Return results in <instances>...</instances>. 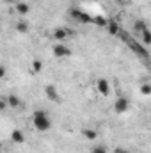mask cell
<instances>
[{
    "label": "cell",
    "mask_w": 151,
    "mask_h": 153,
    "mask_svg": "<svg viewBox=\"0 0 151 153\" xmlns=\"http://www.w3.org/2000/svg\"><path fill=\"white\" fill-rule=\"evenodd\" d=\"M32 123H34L38 132H46V130L52 128V121H50V117L44 111H36L32 114Z\"/></svg>",
    "instance_id": "1"
},
{
    "label": "cell",
    "mask_w": 151,
    "mask_h": 153,
    "mask_svg": "<svg viewBox=\"0 0 151 153\" xmlns=\"http://www.w3.org/2000/svg\"><path fill=\"white\" fill-rule=\"evenodd\" d=\"M128 109H130V100L126 96H119L114 102V111L117 114H124V112H128Z\"/></svg>",
    "instance_id": "2"
},
{
    "label": "cell",
    "mask_w": 151,
    "mask_h": 153,
    "mask_svg": "<svg viewBox=\"0 0 151 153\" xmlns=\"http://www.w3.org/2000/svg\"><path fill=\"white\" fill-rule=\"evenodd\" d=\"M53 55L59 57V59H62V57H70V55H71V50H70L66 45H55V46H53Z\"/></svg>",
    "instance_id": "3"
},
{
    "label": "cell",
    "mask_w": 151,
    "mask_h": 153,
    "mask_svg": "<svg viewBox=\"0 0 151 153\" xmlns=\"http://www.w3.org/2000/svg\"><path fill=\"white\" fill-rule=\"evenodd\" d=\"M96 87H98L100 94H103V96H109V93H110V84H109V80H107V78H98V82H96Z\"/></svg>",
    "instance_id": "4"
},
{
    "label": "cell",
    "mask_w": 151,
    "mask_h": 153,
    "mask_svg": "<svg viewBox=\"0 0 151 153\" xmlns=\"http://www.w3.org/2000/svg\"><path fill=\"white\" fill-rule=\"evenodd\" d=\"M44 94L52 102H61V96H59V93H57V89L53 85H44Z\"/></svg>",
    "instance_id": "5"
},
{
    "label": "cell",
    "mask_w": 151,
    "mask_h": 153,
    "mask_svg": "<svg viewBox=\"0 0 151 153\" xmlns=\"http://www.w3.org/2000/svg\"><path fill=\"white\" fill-rule=\"evenodd\" d=\"M70 14H71V18H75L76 22H80V23H87V22H91L89 14H85V13H82V11L71 9V11H70Z\"/></svg>",
    "instance_id": "6"
},
{
    "label": "cell",
    "mask_w": 151,
    "mask_h": 153,
    "mask_svg": "<svg viewBox=\"0 0 151 153\" xmlns=\"http://www.w3.org/2000/svg\"><path fill=\"white\" fill-rule=\"evenodd\" d=\"M11 141H13L14 144H23V143H25V134L16 128V130H13V134H11Z\"/></svg>",
    "instance_id": "7"
},
{
    "label": "cell",
    "mask_w": 151,
    "mask_h": 153,
    "mask_svg": "<svg viewBox=\"0 0 151 153\" xmlns=\"http://www.w3.org/2000/svg\"><path fill=\"white\" fill-rule=\"evenodd\" d=\"M16 11H18V14L25 16V14H29V13H30V5H29V4H25V2H18V4H16Z\"/></svg>",
    "instance_id": "8"
},
{
    "label": "cell",
    "mask_w": 151,
    "mask_h": 153,
    "mask_svg": "<svg viewBox=\"0 0 151 153\" xmlns=\"http://www.w3.org/2000/svg\"><path fill=\"white\" fill-rule=\"evenodd\" d=\"M7 103H9V107H13V109L21 107V100H20L16 94H9V96H7Z\"/></svg>",
    "instance_id": "9"
},
{
    "label": "cell",
    "mask_w": 151,
    "mask_h": 153,
    "mask_svg": "<svg viewBox=\"0 0 151 153\" xmlns=\"http://www.w3.org/2000/svg\"><path fill=\"white\" fill-rule=\"evenodd\" d=\"M82 135H84L85 139H89V141H94V139L98 137V132L93 130V128H84V130H82Z\"/></svg>",
    "instance_id": "10"
},
{
    "label": "cell",
    "mask_w": 151,
    "mask_h": 153,
    "mask_svg": "<svg viewBox=\"0 0 151 153\" xmlns=\"http://www.w3.org/2000/svg\"><path fill=\"white\" fill-rule=\"evenodd\" d=\"M66 36H68V30H66V29H55V30H53V38L59 39V41L66 39Z\"/></svg>",
    "instance_id": "11"
},
{
    "label": "cell",
    "mask_w": 151,
    "mask_h": 153,
    "mask_svg": "<svg viewBox=\"0 0 151 153\" xmlns=\"http://www.w3.org/2000/svg\"><path fill=\"white\" fill-rule=\"evenodd\" d=\"M133 27H135V30H137L139 34H142V32H144V30L148 29V25H146V22H144V20H137Z\"/></svg>",
    "instance_id": "12"
},
{
    "label": "cell",
    "mask_w": 151,
    "mask_h": 153,
    "mask_svg": "<svg viewBox=\"0 0 151 153\" xmlns=\"http://www.w3.org/2000/svg\"><path fill=\"white\" fill-rule=\"evenodd\" d=\"M16 30H18L20 34L29 32V23H25V22H18V23H16Z\"/></svg>",
    "instance_id": "13"
},
{
    "label": "cell",
    "mask_w": 151,
    "mask_h": 153,
    "mask_svg": "<svg viewBox=\"0 0 151 153\" xmlns=\"http://www.w3.org/2000/svg\"><path fill=\"white\" fill-rule=\"evenodd\" d=\"M32 71H34V73H41V71H43V62H41L39 59H34V61H32Z\"/></svg>",
    "instance_id": "14"
},
{
    "label": "cell",
    "mask_w": 151,
    "mask_h": 153,
    "mask_svg": "<svg viewBox=\"0 0 151 153\" xmlns=\"http://www.w3.org/2000/svg\"><path fill=\"white\" fill-rule=\"evenodd\" d=\"M141 36H142V45H151V30L150 29H146Z\"/></svg>",
    "instance_id": "15"
},
{
    "label": "cell",
    "mask_w": 151,
    "mask_h": 153,
    "mask_svg": "<svg viewBox=\"0 0 151 153\" xmlns=\"http://www.w3.org/2000/svg\"><path fill=\"white\" fill-rule=\"evenodd\" d=\"M107 27H109V32H110V34H117V32H119V25H117L115 22H109Z\"/></svg>",
    "instance_id": "16"
},
{
    "label": "cell",
    "mask_w": 151,
    "mask_h": 153,
    "mask_svg": "<svg viewBox=\"0 0 151 153\" xmlns=\"http://www.w3.org/2000/svg\"><path fill=\"white\" fill-rule=\"evenodd\" d=\"M91 153H109V152H107V146H103V144H96V146L91 150Z\"/></svg>",
    "instance_id": "17"
},
{
    "label": "cell",
    "mask_w": 151,
    "mask_h": 153,
    "mask_svg": "<svg viewBox=\"0 0 151 153\" xmlns=\"http://www.w3.org/2000/svg\"><path fill=\"white\" fill-rule=\"evenodd\" d=\"M141 93L146 94V96H150L151 94V85L150 84H141Z\"/></svg>",
    "instance_id": "18"
},
{
    "label": "cell",
    "mask_w": 151,
    "mask_h": 153,
    "mask_svg": "<svg viewBox=\"0 0 151 153\" xmlns=\"http://www.w3.org/2000/svg\"><path fill=\"white\" fill-rule=\"evenodd\" d=\"M114 153H130L126 148H123V146H117V148H114Z\"/></svg>",
    "instance_id": "19"
},
{
    "label": "cell",
    "mask_w": 151,
    "mask_h": 153,
    "mask_svg": "<svg viewBox=\"0 0 151 153\" xmlns=\"http://www.w3.org/2000/svg\"><path fill=\"white\" fill-rule=\"evenodd\" d=\"M5 73H7V70H5V66H2L0 68V78H5Z\"/></svg>",
    "instance_id": "20"
},
{
    "label": "cell",
    "mask_w": 151,
    "mask_h": 153,
    "mask_svg": "<svg viewBox=\"0 0 151 153\" xmlns=\"http://www.w3.org/2000/svg\"><path fill=\"white\" fill-rule=\"evenodd\" d=\"M112 2H123V0H112Z\"/></svg>",
    "instance_id": "21"
}]
</instances>
